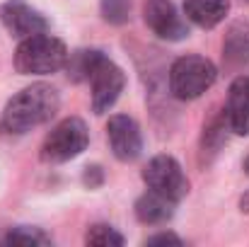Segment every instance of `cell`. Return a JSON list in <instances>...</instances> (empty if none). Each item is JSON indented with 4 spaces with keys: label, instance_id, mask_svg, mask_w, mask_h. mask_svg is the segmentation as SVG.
<instances>
[{
    "label": "cell",
    "instance_id": "1",
    "mask_svg": "<svg viewBox=\"0 0 249 247\" xmlns=\"http://www.w3.org/2000/svg\"><path fill=\"white\" fill-rule=\"evenodd\" d=\"M58 92L46 85V82H36L32 87H24L22 92H17L2 112V126L10 133H27L34 126L46 124L56 112H58Z\"/></svg>",
    "mask_w": 249,
    "mask_h": 247
},
{
    "label": "cell",
    "instance_id": "2",
    "mask_svg": "<svg viewBox=\"0 0 249 247\" xmlns=\"http://www.w3.org/2000/svg\"><path fill=\"white\" fill-rule=\"evenodd\" d=\"M68 49L51 34L27 37L15 51V68L22 76H49L66 66Z\"/></svg>",
    "mask_w": 249,
    "mask_h": 247
},
{
    "label": "cell",
    "instance_id": "3",
    "mask_svg": "<svg viewBox=\"0 0 249 247\" xmlns=\"http://www.w3.org/2000/svg\"><path fill=\"white\" fill-rule=\"evenodd\" d=\"M215 78H218V71H215L213 61L196 56V54L181 56L169 68V90L177 99H184V102L196 99L206 90H211Z\"/></svg>",
    "mask_w": 249,
    "mask_h": 247
},
{
    "label": "cell",
    "instance_id": "4",
    "mask_svg": "<svg viewBox=\"0 0 249 247\" xmlns=\"http://www.w3.org/2000/svg\"><path fill=\"white\" fill-rule=\"evenodd\" d=\"M89 143V131L83 119L68 116L61 124L51 129V133L44 138L41 146V160L44 163H68L78 158Z\"/></svg>",
    "mask_w": 249,
    "mask_h": 247
},
{
    "label": "cell",
    "instance_id": "5",
    "mask_svg": "<svg viewBox=\"0 0 249 247\" xmlns=\"http://www.w3.org/2000/svg\"><path fill=\"white\" fill-rule=\"evenodd\" d=\"M143 182L148 184L150 191L162 194L177 204L189 194V179L181 172V165L172 155H155L143 167Z\"/></svg>",
    "mask_w": 249,
    "mask_h": 247
},
{
    "label": "cell",
    "instance_id": "6",
    "mask_svg": "<svg viewBox=\"0 0 249 247\" xmlns=\"http://www.w3.org/2000/svg\"><path fill=\"white\" fill-rule=\"evenodd\" d=\"M87 82L92 87V109H94V114H104V112H109L114 107V102L124 92L126 76H124V71L114 61H109L102 54L97 58V63H94Z\"/></svg>",
    "mask_w": 249,
    "mask_h": 247
},
{
    "label": "cell",
    "instance_id": "7",
    "mask_svg": "<svg viewBox=\"0 0 249 247\" xmlns=\"http://www.w3.org/2000/svg\"><path fill=\"white\" fill-rule=\"evenodd\" d=\"M107 138H109L111 153L121 163H133L141 155V151H143L141 129L126 114H114L109 119V124H107Z\"/></svg>",
    "mask_w": 249,
    "mask_h": 247
},
{
    "label": "cell",
    "instance_id": "8",
    "mask_svg": "<svg viewBox=\"0 0 249 247\" xmlns=\"http://www.w3.org/2000/svg\"><path fill=\"white\" fill-rule=\"evenodd\" d=\"M143 15H145V24L160 39L181 41L189 34L186 24L181 22V17L177 15V10H174V5L169 0H145Z\"/></svg>",
    "mask_w": 249,
    "mask_h": 247
},
{
    "label": "cell",
    "instance_id": "9",
    "mask_svg": "<svg viewBox=\"0 0 249 247\" xmlns=\"http://www.w3.org/2000/svg\"><path fill=\"white\" fill-rule=\"evenodd\" d=\"M0 19L2 24L7 27L10 34L15 37H34V34H41L49 29V22L44 15H39L34 7H29L27 2L22 0H7L2 7H0Z\"/></svg>",
    "mask_w": 249,
    "mask_h": 247
},
{
    "label": "cell",
    "instance_id": "10",
    "mask_svg": "<svg viewBox=\"0 0 249 247\" xmlns=\"http://www.w3.org/2000/svg\"><path fill=\"white\" fill-rule=\"evenodd\" d=\"M225 124L230 126V131H235L237 136H247L249 133V76H242L237 80H232L228 90V102H225Z\"/></svg>",
    "mask_w": 249,
    "mask_h": 247
},
{
    "label": "cell",
    "instance_id": "11",
    "mask_svg": "<svg viewBox=\"0 0 249 247\" xmlns=\"http://www.w3.org/2000/svg\"><path fill=\"white\" fill-rule=\"evenodd\" d=\"M228 10L230 0H184V15L203 29H213L215 24H220Z\"/></svg>",
    "mask_w": 249,
    "mask_h": 247
},
{
    "label": "cell",
    "instance_id": "12",
    "mask_svg": "<svg viewBox=\"0 0 249 247\" xmlns=\"http://www.w3.org/2000/svg\"><path fill=\"white\" fill-rule=\"evenodd\" d=\"M174 206H177V201H172V199H167L162 194H155V191L148 189L136 201V216L145 226H160V223H167L174 216Z\"/></svg>",
    "mask_w": 249,
    "mask_h": 247
},
{
    "label": "cell",
    "instance_id": "13",
    "mask_svg": "<svg viewBox=\"0 0 249 247\" xmlns=\"http://www.w3.org/2000/svg\"><path fill=\"white\" fill-rule=\"evenodd\" d=\"M99 56H102V54L94 51V49H80V51H75V54H68L66 66H63V68L68 71V78L73 82L89 80V73H92V68H94V63H97Z\"/></svg>",
    "mask_w": 249,
    "mask_h": 247
},
{
    "label": "cell",
    "instance_id": "14",
    "mask_svg": "<svg viewBox=\"0 0 249 247\" xmlns=\"http://www.w3.org/2000/svg\"><path fill=\"white\" fill-rule=\"evenodd\" d=\"M2 245H51V238L44 233V230H39V228H12L5 238H2Z\"/></svg>",
    "mask_w": 249,
    "mask_h": 247
},
{
    "label": "cell",
    "instance_id": "15",
    "mask_svg": "<svg viewBox=\"0 0 249 247\" xmlns=\"http://www.w3.org/2000/svg\"><path fill=\"white\" fill-rule=\"evenodd\" d=\"M85 243L94 247H121L124 245V238L111 228V226H104V223H97L87 230L85 235Z\"/></svg>",
    "mask_w": 249,
    "mask_h": 247
},
{
    "label": "cell",
    "instance_id": "16",
    "mask_svg": "<svg viewBox=\"0 0 249 247\" xmlns=\"http://www.w3.org/2000/svg\"><path fill=\"white\" fill-rule=\"evenodd\" d=\"M133 0H102V17L111 24H124L131 17Z\"/></svg>",
    "mask_w": 249,
    "mask_h": 247
},
{
    "label": "cell",
    "instance_id": "17",
    "mask_svg": "<svg viewBox=\"0 0 249 247\" xmlns=\"http://www.w3.org/2000/svg\"><path fill=\"white\" fill-rule=\"evenodd\" d=\"M145 243H148V245H167V243H172V245H181V238L174 235V233H158V235L148 238Z\"/></svg>",
    "mask_w": 249,
    "mask_h": 247
},
{
    "label": "cell",
    "instance_id": "18",
    "mask_svg": "<svg viewBox=\"0 0 249 247\" xmlns=\"http://www.w3.org/2000/svg\"><path fill=\"white\" fill-rule=\"evenodd\" d=\"M240 206H242V211H249V191L242 196V201H240Z\"/></svg>",
    "mask_w": 249,
    "mask_h": 247
},
{
    "label": "cell",
    "instance_id": "19",
    "mask_svg": "<svg viewBox=\"0 0 249 247\" xmlns=\"http://www.w3.org/2000/svg\"><path fill=\"white\" fill-rule=\"evenodd\" d=\"M245 170H247V174H249V155L245 158Z\"/></svg>",
    "mask_w": 249,
    "mask_h": 247
}]
</instances>
